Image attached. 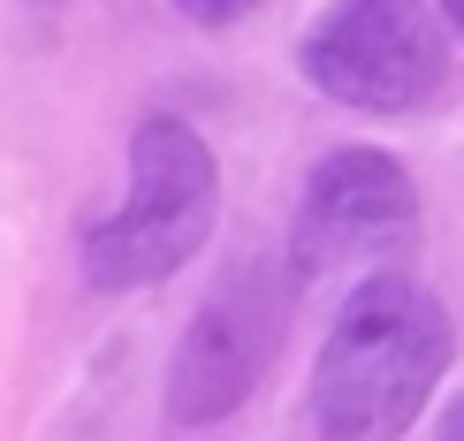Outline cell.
Instances as JSON below:
<instances>
[{"label":"cell","instance_id":"1","mask_svg":"<svg viewBox=\"0 0 464 441\" xmlns=\"http://www.w3.org/2000/svg\"><path fill=\"white\" fill-rule=\"evenodd\" d=\"M450 312L411 274H365L343 297L313 366V427L320 441H403L450 373Z\"/></svg>","mask_w":464,"mask_h":441},{"label":"cell","instance_id":"2","mask_svg":"<svg viewBox=\"0 0 464 441\" xmlns=\"http://www.w3.org/2000/svg\"><path fill=\"white\" fill-rule=\"evenodd\" d=\"M221 214V160L176 114H145L130 138V190L107 221L76 236V266L92 290H152L206 252Z\"/></svg>","mask_w":464,"mask_h":441},{"label":"cell","instance_id":"3","mask_svg":"<svg viewBox=\"0 0 464 441\" xmlns=\"http://www.w3.org/2000/svg\"><path fill=\"white\" fill-rule=\"evenodd\" d=\"M304 84L358 114H411L450 84V24L434 0H327L297 46Z\"/></svg>","mask_w":464,"mask_h":441},{"label":"cell","instance_id":"4","mask_svg":"<svg viewBox=\"0 0 464 441\" xmlns=\"http://www.w3.org/2000/svg\"><path fill=\"white\" fill-rule=\"evenodd\" d=\"M419 244V183L411 168L373 145H343L304 176L297 221H289V274L313 282L335 266H389Z\"/></svg>","mask_w":464,"mask_h":441},{"label":"cell","instance_id":"5","mask_svg":"<svg viewBox=\"0 0 464 441\" xmlns=\"http://www.w3.org/2000/svg\"><path fill=\"white\" fill-rule=\"evenodd\" d=\"M289 282L266 274L259 259H244L237 274H221V290L190 312L168 366V418L176 427H221L228 411H244V396L266 380L289 328Z\"/></svg>","mask_w":464,"mask_h":441},{"label":"cell","instance_id":"6","mask_svg":"<svg viewBox=\"0 0 464 441\" xmlns=\"http://www.w3.org/2000/svg\"><path fill=\"white\" fill-rule=\"evenodd\" d=\"M259 0H176V15L183 24H206V31H228L237 15H251Z\"/></svg>","mask_w":464,"mask_h":441},{"label":"cell","instance_id":"7","mask_svg":"<svg viewBox=\"0 0 464 441\" xmlns=\"http://www.w3.org/2000/svg\"><path fill=\"white\" fill-rule=\"evenodd\" d=\"M434 441H464V396H457L450 411H441V427H434Z\"/></svg>","mask_w":464,"mask_h":441},{"label":"cell","instance_id":"8","mask_svg":"<svg viewBox=\"0 0 464 441\" xmlns=\"http://www.w3.org/2000/svg\"><path fill=\"white\" fill-rule=\"evenodd\" d=\"M434 8H441V24H450V31L464 38V0H434Z\"/></svg>","mask_w":464,"mask_h":441}]
</instances>
